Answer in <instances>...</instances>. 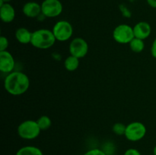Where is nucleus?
<instances>
[{"label": "nucleus", "mask_w": 156, "mask_h": 155, "mask_svg": "<svg viewBox=\"0 0 156 155\" xmlns=\"http://www.w3.org/2000/svg\"><path fill=\"white\" fill-rule=\"evenodd\" d=\"M30 87L28 76L20 71H13L5 76V90L13 96H20L27 91Z\"/></svg>", "instance_id": "nucleus-1"}, {"label": "nucleus", "mask_w": 156, "mask_h": 155, "mask_svg": "<svg viewBox=\"0 0 156 155\" xmlns=\"http://www.w3.org/2000/svg\"><path fill=\"white\" fill-rule=\"evenodd\" d=\"M56 41L52 30L42 28L32 32L30 44L39 50H48L54 45Z\"/></svg>", "instance_id": "nucleus-2"}, {"label": "nucleus", "mask_w": 156, "mask_h": 155, "mask_svg": "<svg viewBox=\"0 0 156 155\" xmlns=\"http://www.w3.org/2000/svg\"><path fill=\"white\" fill-rule=\"evenodd\" d=\"M41 129H40L37 120L27 119L22 122L18 126L17 132L20 138L24 140H34L40 135Z\"/></svg>", "instance_id": "nucleus-3"}, {"label": "nucleus", "mask_w": 156, "mask_h": 155, "mask_svg": "<svg viewBox=\"0 0 156 155\" xmlns=\"http://www.w3.org/2000/svg\"><path fill=\"white\" fill-rule=\"evenodd\" d=\"M52 31L56 40L65 42L73 36V27L68 21L60 20L53 25Z\"/></svg>", "instance_id": "nucleus-4"}, {"label": "nucleus", "mask_w": 156, "mask_h": 155, "mask_svg": "<svg viewBox=\"0 0 156 155\" xmlns=\"http://www.w3.org/2000/svg\"><path fill=\"white\" fill-rule=\"evenodd\" d=\"M146 126L140 122H133L126 126L124 136L129 141L136 142L143 139L146 135Z\"/></svg>", "instance_id": "nucleus-5"}, {"label": "nucleus", "mask_w": 156, "mask_h": 155, "mask_svg": "<svg viewBox=\"0 0 156 155\" xmlns=\"http://www.w3.org/2000/svg\"><path fill=\"white\" fill-rule=\"evenodd\" d=\"M134 37L133 27L126 24H119L113 31V38L120 44H129Z\"/></svg>", "instance_id": "nucleus-6"}, {"label": "nucleus", "mask_w": 156, "mask_h": 155, "mask_svg": "<svg viewBox=\"0 0 156 155\" xmlns=\"http://www.w3.org/2000/svg\"><path fill=\"white\" fill-rule=\"evenodd\" d=\"M41 5V12L46 18L58 17L63 10V6L59 0H44Z\"/></svg>", "instance_id": "nucleus-7"}, {"label": "nucleus", "mask_w": 156, "mask_h": 155, "mask_svg": "<svg viewBox=\"0 0 156 155\" xmlns=\"http://www.w3.org/2000/svg\"><path fill=\"white\" fill-rule=\"evenodd\" d=\"M69 51L71 56L80 59L88 54V44L83 38L76 37L72 40L70 42L69 46Z\"/></svg>", "instance_id": "nucleus-8"}, {"label": "nucleus", "mask_w": 156, "mask_h": 155, "mask_svg": "<svg viewBox=\"0 0 156 155\" xmlns=\"http://www.w3.org/2000/svg\"><path fill=\"white\" fill-rule=\"evenodd\" d=\"M15 61L13 56L8 50L0 51V71L4 74H9L15 69Z\"/></svg>", "instance_id": "nucleus-9"}, {"label": "nucleus", "mask_w": 156, "mask_h": 155, "mask_svg": "<svg viewBox=\"0 0 156 155\" xmlns=\"http://www.w3.org/2000/svg\"><path fill=\"white\" fill-rule=\"evenodd\" d=\"M133 32L135 37L144 40L151 35L152 27L150 24L146 21H140L136 23L133 27Z\"/></svg>", "instance_id": "nucleus-10"}, {"label": "nucleus", "mask_w": 156, "mask_h": 155, "mask_svg": "<svg viewBox=\"0 0 156 155\" xmlns=\"http://www.w3.org/2000/svg\"><path fill=\"white\" fill-rule=\"evenodd\" d=\"M22 12L26 17L30 18H37L41 12V5L36 2H27L23 5Z\"/></svg>", "instance_id": "nucleus-11"}, {"label": "nucleus", "mask_w": 156, "mask_h": 155, "mask_svg": "<svg viewBox=\"0 0 156 155\" xmlns=\"http://www.w3.org/2000/svg\"><path fill=\"white\" fill-rule=\"evenodd\" d=\"M15 8L10 3H5L0 6V18L4 23H11L15 18Z\"/></svg>", "instance_id": "nucleus-12"}, {"label": "nucleus", "mask_w": 156, "mask_h": 155, "mask_svg": "<svg viewBox=\"0 0 156 155\" xmlns=\"http://www.w3.org/2000/svg\"><path fill=\"white\" fill-rule=\"evenodd\" d=\"M15 39L21 44L30 43L32 37V32H30L26 27H19L15 30Z\"/></svg>", "instance_id": "nucleus-13"}, {"label": "nucleus", "mask_w": 156, "mask_h": 155, "mask_svg": "<svg viewBox=\"0 0 156 155\" xmlns=\"http://www.w3.org/2000/svg\"><path fill=\"white\" fill-rule=\"evenodd\" d=\"M15 155H44V153L39 147L28 145L18 149Z\"/></svg>", "instance_id": "nucleus-14"}, {"label": "nucleus", "mask_w": 156, "mask_h": 155, "mask_svg": "<svg viewBox=\"0 0 156 155\" xmlns=\"http://www.w3.org/2000/svg\"><path fill=\"white\" fill-rule=\"evenodd\" d=\"M79 59L75 56H71L66 58L64 60V67L69 71H74L79 68Z\"/></svg>", "instance_id": "nucleus-15"}, {"label": "nucleus", "mask_w": 156, "mask_h": 155, "mask_svg": "<svg viewBox=\"0 0 156 155\" xmlns=\"http://www.w3.org/2000/svg\"><path fill=\"white\" fill-rule=\"evenodd\" d=\"M129 48L133 53H140L143 51L145 48V43L143 40L134 37L129 43Z\"/></svg>", "instance_id": "nucleus-16"}, {"label": "nucleus", "mask_w": 156, "mask_h": 155, "mask_svg": "<svg viewBox=\"0 0 156 155\" xmlns=\"http://www.w3.org/2000/svg\"><path fill=\"white\" fill-rule=\"evenodd\" d=\"M37 122V124L41 131L47 130V129H50L52 125V121L50 117L45 115L39 117Z\"/></svg>", "instance_id": "nucleus-17"}, {"label": "nucleus", "mask_w": 156, "mask_h": 155, "mask_svg": "<svg viewBox=\"0 0 156 155\" xmlns=\"http://www.w3.org/2000/svg\"><path fill=\"white\" fill-rule=\"evenodd\" d=\"M126 126L123 123L117 122L114 124L112 127V131L115 135H124L126 132Z\"/></svg>", "instance_id": "nucleus-18"}, {"label": "nucleus", "mask_w": 156, "mask_h": 155, "mask_svg": "<svg viewBox=\"0 0 156 155\" xmlns=\"http://www.w3.org/2000/svg\"><path fill=\"white\" fill-rule=\"evenodd\" d=\"M119 9H120V12H121L122 15H123L124 18H129L132 16V13H131L130 10L124 4H120L119 5Z\"/></svg>", "instance_id": "nucleus-19"}, {"label": "nucleus", "mask_w": 156, "mask_h": 155, "mask_svg": "<svg viewBox=\"0 0 156 155\" xmlns=\"http://www.w3.org/2000/svg\"><path fill=\"white\" fill-rule=\"evenodd\" d=\"M9 46V41L8 38L5 36H1L0 37V51L7 50Z\"/></svg>", "instance_id": "nucleus-20"}, {"label": "nucleus", "mask_w": 156, "mask_h": 155, "mask_svg": "<svg viewBox=\"0 0 156 155\" xmlns=\"http://www.w3.org/2000/svg\"><path fill=\"white\" fill-rule=\"evenodd\" d=\"M83 155H108L102 149L93 148L85 152Z\"/></svg>", "instance_id": "nucleus-21"}, {"label": "nucleus", "mask_w": 156, "mask_h": 155, "mask_svg": "<svg viewBox=\"0 0 156 155\" xmlns=\"http://www.w3.org/2000/svg\"><path fill=\"white\" fill-rule=\"evenodd\" d=\"M123 155H142L139 150L136 148H129L124 152Z\"/></svg>", "instance_id": "nucleus-22"}, {"label": "nucleus", "mask_w": 156, "mask_h": 155, "mask_svg": "<svg viewBox=\"0 0 156 155\" xmlns=\"http://www.w3.org/2000/svg\"><path fill=\"white\" fill-rule=\"evenodd\" d=\"M151 55L152 57L156 59V37L152 42V46H151Z\"/></svg>", "instance_id": "nucleus-23"}, {"label": "nucleus", "mask_w": 156, "mask_h": 155, "mask_svg": "<svg viewBox=\"0 0 156 155\" xmlns=\"http://www.w3.org/2000/svg\"><path fill=\"white\" fill-rule=\"evenodd\" d=\"M146 2L150 7L156 9V0H146Z\"/></svg>", "instance_id": "nucleus-24"}, {"label": "nucleus", "mask_w": 156, "mask_h": 155, "mask_svg": "<svg viewBox=\"0 0 156 155\" xmlns=\"http://www.w3.org/2000/svg\"><path fill=\"white\" fill-rule=\"evenodd\" d=\"M12 0H0V6L3 5L5 3H10Z\"/></svg>", "instance_id": "nucleus-25"}, {"label": "nucleus", "mask_w": 156, "mask_h": 155, "mask_svg": "<svg viewBox=\"0 0 156 155\" xmlns=\"http://www.w3.org/2000/svg\"><path fill=\"white\" fill-rule=\"evenodd\" d=\"M153 154L156 155V145L154 147V148H153Z\"/></svg>", "instance_id": "nucleus-26"}, {"label": "nucleus", "mask_w": 156, "mask_h": 155, "mask_svg": "<svg viewBox=\"0 0 156 155\" xmlns=\"http://www.w3.org/2000/svg\"><path fill=\"white\" fill-rule=\"evenodd\" d=\"M129 2H135L136 0H128Z\"/></svg>", "instance_id": "nucleus-27"}, {"label": "nucleus", "mask_w": 156, "mask_h": 155, "mask_svg": "<svg viewBox=\"0 0 156 155\" xmlns=\"http://www.w3.org/2000/svg\"><path fill=\"white\" fill-rule=\"evenodd\" d=\"M111 155H116V154H114H114H111Z\"/></svg>", "instance_id": "nucleus-28"}]
</instances>
